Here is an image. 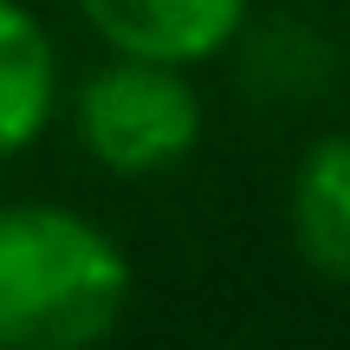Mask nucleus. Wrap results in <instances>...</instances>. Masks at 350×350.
<instances>
[{
	"label": "nucleus",
	"instance_id": "nucleus-1",
	"mask_svg": "<svg viewBox=\"0 0 350 350\" xmlns=\"http://www.w3.org/2000/svg\"><path fill=\"white\" fill-rule=\"evenodd\" d=\"M130 305V260L72 208H0V350H85Z\"/></svg>",
	"mask_w": 350,
	"mask_h": 350
},
{
	"label": "nucleus",
	"instance_id": "nucleus-2",
	"mask_svg": "<svg viewBox=\"0 0 350 350\" xmlns=\"http://www.w3.org/2000/svg\"><path fill=\"white\" fill-rule=\"evenodd\" d=\"M78 143L111 175H163L201 143V98L182 65L117 52L78 91Z\"/></svg>",
	"mask_w": 350,
	"mask_h": 350
},
{
	"label": "nucleus",
	"instance_id": "nucleus-3",
	"mask_svg": "<svg viewBox=\"0 0 350 350\" xmlns=\"http://www.w3.org/2000/svg\"><path fill=\"white\" fill-rule=\"evenodd\" d=\"M78 7L111 52L163 65L214 59L247 20V0H78Z\"/></svg>",
	"mask_w": 350,
	"mask_h": 350
},
{
	"label": "nucleus",
	"instance_id": "nucleus-4",
	"mask_svg": "<svg viewBox=\"0 0 350 350\" xmlns=\"http://www.w3.org/2000/svg\"><path fill=\"white\" fill-rule=\"evenodd\" d=\"M292 240L305 266L350 286V130H331L305 150L292 175Z\"/></svg>",
	"mask_w": 350,
	"mask_h": 350
},
{
	"label": "nucleus",
	"instance_id": "nucleus-5",
	"mask_svg": "<svg viewBox=\"0 0 350 350\" xmlns=\"http://www.w3.org/2000/svg\"><path fill=\"white\" fill-rule=\"evenodd\" d=\"M52 98H59V52L46 26L20 0H0V163L39 143V130L52 124Z\"/></svg>",
	"mask_w": 350,
	"mask_h": 350
}]
</instances>
